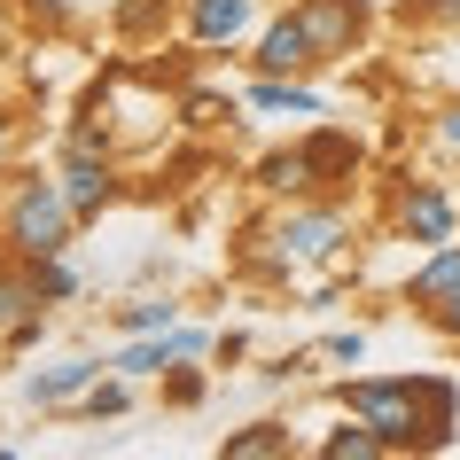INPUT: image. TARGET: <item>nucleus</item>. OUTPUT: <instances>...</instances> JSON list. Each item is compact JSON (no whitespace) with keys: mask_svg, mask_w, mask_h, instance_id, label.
Here are the masks:
<instances>
[{"mask_svg":"<svg viewBox=\"0 0 460 460\" xmlns=\"http://www.w3.org/2000/svg\"><path fill=\"white\" fill-rule=\"evenodd\" d=\"M78 243V211L63 203V180H16L8 203H0V250L16 266H40V258H63Z\"/></svg>","mask_w":460,"mask_h":460,"instance_id":"1","label":"nucleus"},{"mask_svg":"<svg viewBox=\"0 0 460 460\" xmlns=\"http://www.w3.org/2000/svg\"><path fill=\"white\" fill-rule=\"evenodd\" d=\"M258 243H266L289 273L296 266H328V258L351 250V203H343V195H296V203L273 211V226Z\"/></svg>","mask_w":460,"mask_h":460,"instance_id":"2","label":"nucleus"},{"mask_svg":"<svg viewBox=\"0 0 460 460\" xmlns=\"http://www.w3.org/2000/svg\"><path fill=\"white\" fill-rule=\"evenodd\" d=\"M336 398L383 437V453H421V375H351Z\"/></svg>","mask_w":460,"mask_h":460,"instance_id":"3","label":"nucleus"},{"mask_svg":"<svg viewBox=\"0 0 460 460\" xmlns=\"http://www.w3.org/2000/svg\"><path fill=\"white\" fill-rule=\"evenodd\" d=\"M390 234L413 250H437V243H453L460 234V195L445 188V180H398L390 188Z\"/></svg>","mask_w":460,"mask_h":460,"instance_id":"4","label":"nucleus"},{"mask_svg":"<svg viewBox=\"0 0 460 460\" xmlns=\"http://www.w3.org/2000/svg\"><path fill=\"white\" fill-rule=\"evenodd\" d=\"M258 24H266V0H180V31L211 55H234L243 40H258Z\"/></svg>","mask_w":460,"mask_h":460,"instance_id":"5","label":"nucleus"},{"mask_svg":"<svg viewBox=\"0 0 460 460\" xmlns=\"http://www.w3.org/2000/svg\"><path fill=\"white\" fill-rule=\"evenodd\" d=\"M250 71H258V78H313L320 71V48H313V31H305L296 8H281V16L258 24V40H250Z\"/></svg>","mask_w":460,"mask_h":460,"instance_id":"6","label":"nucleus"},{"mask_svg":"<svg viewBox=\"0 0 460 460\" xmlns=\"http://www.w3.org/2000/svg\"><path fill=\"white\" fill-rule=\"evenodd\" d=\"M55 180H63V203L78 211V226H94L102 211H118V203H125L118 156H63V164H55Z\"/></svg>","mask_w":460,"mask_h":460,"instance_id":"7","label":"nucleus"},{"mask_svg":"<svg viewBox=\"0 0 460 460\" xmlns=\"http://www.w3.org/2000/svg\"><path fill=\"white\" fill-rule=\"evenodd\" d=\"M102 375H110V351H78V359H55V367H31L24 375V406H40V413H71L78 398H86V390L102 383Z\"/></svg>","mask_w":460,"mask_h":460,"instance_id":"8","label":"nucleus"},{"mask_svg":"<svg viewBox=\"0 0 460 460\" xmlns=\"http://www.w3.org/2000/svg\"><path fill=\"white\" fill-rule=\"evenodd\" d=\"M289 8L305 16L320 63H351V55L367 48V8H359V0H289Z\"/></svg>","mask_w":460,"mask_h":460,"instance_id":"9","label":"nucleus"},{"mask_svg":"<svg viewBox=\"0 0 460 460\" xmlns=\"http://www.w3.org/2000/svg\"><path fill=\"white\" fill-rule=\"evenodd\" d=\"M305 156H313L320 195H343V180H359V172H367V141H359V133H343V125H313V133H305Z\"/></svg>","mask_w":460,"mask_h":460,"instance_id":"10","label":"nucleus"},{"mask_svg":"<svg viewBox=\"0 0 460 460\" xmlns=\"http://www.w3.org/2000/svg\"><path fill=\"white\" fill-rule=\"evenodd\" d=\"M250 180H258V195H273V203L320 195V180H313V156H305V141H281V148H266V156L250 164Z\"/></svg>","mask_w":460,"mask_h":460,"instance_id":"11","label":"nucleus"},{"mask_svg":"<svg viewBox=\"0 0 460 460\" xmlns=\"http://www.w3.org/2000/svg\"><path fill=\"white\" fill-rule=\"evenodd\" d=\"M243 110H258V118H328V102L313 94V78H258V71L243 86Z\"/></svg>","mask_w":460,"mask_h":460,"instance_id":"12","label":"nucleus"},{"mask_svg":"<svg viewBox=\"0 0 460 460\" xmlns=\"http://www.w3.org/2000/svg\"><path fill=\"white\" fill-rule=\"evenodd\" d=\"M460 429V383L453 375H421V453H445Z\"/></svg>","mask_w":460,"mask_h":460,"instance_id":"13","label":"nucleus"},{"mask_svg":"<svg viewBox=\"0 0 460 460\" xmlns=\"http://www.w3.org/2000/svg\"><path fill=\"white\" fill-rule=\"evenodd\" d=\"M172 16H180V0H118L110 8V31H118L125 48H164Z\"/></svg>","mask_w":460,"mask_h":460,"instance_id":"14","label":"nucleus"},{"mask_svg":"<svg viewBox=\"0 0 460 460\" xmlns=\"http://www.w3.org/2000/svg\"><path fill=\"white\" fill-rule=\"evenodd\" d=\"M445 289H460V234L453 243H437V250H421V266L406 273V305L421 313L429 296H445Z\"/></svg>","mask_w":460,"mask_h":460,"instance_id":"15","label":"nucleus"},{"mask_svg":"<svg viewBox=\"0 0 460 460\" xmlns=\"http://www.w3.org/2000/svg\"><path fill=\"white\" fill-rule=\"evenodd\" d=\"M218 453L226 460H281V453H296V437H289V421H250V429L218 437Z\"/></svg>","mask_w":460,"mask_h":460,"instance_id":"16","label":"nucleus"},{"mask_svg":"<svg viewBox=\"0 0 460 460\" xmlns=\"http://www.w3.org/2000/svg\"><path fill=\"white\" fill-rule=\"evenodd\" d=\"M110 320H118V336H156V328H180V305L172 296H125Z\"/></svg>","mask_w":460,"mask_h":460,"instance_id":"17","label":"nucleus"},{"mask_svg":"<svg viewBox=\"0 0 460 460\" xmlns=\"http://www.w3.org/2000/svg\"><path fill=\"white\" fill-rule=\"evenodd\" d=\"M71 413H78V421H118V413H133V375H118V367H110V375H102V383L86 390Z\"/></svg>","mask_w":460,"mask_h":460,"instance_id":"18","label":"nucleus"},{"mask_svg":"<svg viewBox=\"0 0 460 460\" xmlns=\"http://www.w3.org/2000/svg\"><path fill=\"white\" fill-rule=\"evenodd\" d=\"M234 110H243V102L211 94V86H180V125H188V133H218V125H234Z\"/></svg>","mask_w":460,"mask_h":460,"instance_id":"19","label":"nucleus"},{"mask_svg":"<svg viewBox=\"0 0 460 460\" xmlns=\"http://www.w3.org/2000/svg\"><path fill=\"white\" fill-rule=\"evenodd\" d=\"M55 148H63V156H118V125L102 118V110H86V118L63 125V141H55Z\"/></svg>","mask_w":460,"mask_h":460,"instance_id":"20","label":"nucleus"},{"mask_svg":"<svg viewBox=\"0 0 460 460\" xmlns=\"http://www.w3.org/2000/svg\"><path fill=\"white\" fill-rule=\"evenodd\" d=\"M24 273H31V296H40V305H78V289H86L78 266H71V250H63V258H40V266H24Z\"/></svg>","mask_w":460,"mask_h":460,"instance_id":"21","label":"nucleus"},{"mask_svg":"<svg viewBox=\"0 0 460 460\" xmlns=\"http://www.w3.org/2000/svg\"><path fill=\"white\" fill-rule=\"evenodd\" d=\"M320 460H383V437L367 429L359 413H343V429L320 437Z\"/></svg>","mask_w":460,"mask_h":460,"instance_id":"22","label":"nucleus"},{"mask_svg":"<svg viewBox=\"0 0 460 460\" xmlns=\"http://www.w3.org/2000/svg\"><path fill=\"white\" fill-rule=\"evenodd\" d=\"M31 305H40V296H31V273L16 266V258H8V266H0V336H8V328H16V320H24Z\"/></svg>","mask_w":460,"mask_h":460,"instance_id":"23","label":"nucleus"},{"mask_svg":"<svg viewBox=\"0 0 460 460\" xmlns=\"http://www.w3.org/2000/svg\"><path fill=\"white\" fill-rule=\"evenodd\" d=\"M16 16H24L40 40H63V31L78 24V0H16Z\"/></svg>","mask_w":460,"mask_h":460,"instance_id":"24","label":"nucleus"},{"mask_svg":"<svg viewBox=\"0 0 460 460\" xmlns=\"http://www.w3.org/2000/svg\"><path fill=\"white\" fill-rule=\"evenodd\" d=\"M48 328H55V305H31V313L16 320L0 343H8V351H31V343H48Z\"/></svg>","mask_w":460,"mask_h":460,"instance_id":"25","label":"nucleus"},{"mask_svg":"<svg viewBox=\"0 0 460 460\" xmlns=\"http://www.w3.org/2000/svg\"><path fill=\"white\" fill-rule=\"evenodd\" d=\"M203 390H211V383H203V375H195V359H188V367H172V375H164V406L188 413V406H203Z\"/></svg>","mask_w":460,"mask_h":460,"instance_id":"26","label":"nucleus"},{"mask_svg":"<svg viewBox=\"0 0 460 460\" xmlns=\"http://www.w3.org/2000/svg\"><path fill=\"white\" fill-rule=\"evenodd\" d=\"M313 359H328V367H359V359H367V328H336V336L320 343Z\"/></svg>","mask_w":460,"mask_h":460,"instance_id":"27","label":"nucleus"},{"mask_svg":"<svg viewBox=\"0 0 460 460\" xmlns=\"http://www.w3.org/2000/svg\"><path fill=\"white\" fill-rule=\"evenodd\" d=\"M421 328H429V336H453V343H460V289L429 296V305H421Z\"/></svg>","mask_w":460,"mask_h":460,"instance_id":"28","label":"nucleus"},{"mask_svg":"<svg viewBox=\"0 0 460 460\" xmlns=\"http://www.w3.org/2000/svg\"><path fill=\"white\" fill-rule=\"evenodd\" d=\"M437 141L460 148V102H445V110H437Z\"/></svg>","mask_w":460,"mask_h":460,"instance_id":"29","label":"nucleus"},{"mask_svg":"<svg viewBox=\"0 0 460 460\" xmlns=\"http://www.w3.org/2000/svg\"><path fill=\"white\" fill-rule=\"evenodd\" d=\"M8 148H16V118L0 110V164H8Z\"/></svg>","mask_w":460,"mask_h":460,"instance_id":"30","label":"nucleus"},{"mask_svg":"<svg viewBox=\"0 0 460 460\" xmlns=\"http://www.w3.org/2000/svg\"><path fill=\"white\" fill-rule=\"evenodd\" d=\"M429 16L437 24H460V0H429Z\"/></svg>","mask_w":460,"mask_h":460,"instance_id":"31","label":"nucleus"},{"mask_svg":"<svg viewBox=\"0 0 460 460\" xmlns=\"http://www.w3.org/2000/svg\"><path fill=\"white\" fill-rule=\"evenodd\" d=\"M359 8H367V16H383V8H390V0H359Z\"/></svg>","mask_w":460,"mask_h":460,"instance_id":"32","label":"nucleus"}]
</instances>
